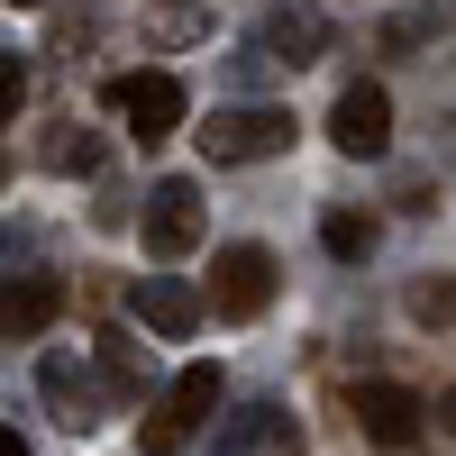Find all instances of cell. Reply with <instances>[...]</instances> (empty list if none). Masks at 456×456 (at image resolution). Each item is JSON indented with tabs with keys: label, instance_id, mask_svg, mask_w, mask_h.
Masks as SVG:
<instances>
[{
	"label": "cell",
	"instance_id": "5bb4252c",
	"mask_svg": "<svg viewBox=\"0 0 456 456\" xmlns=\"http://www.w3.org/2000/svg\"><path fill=\"white\" fill-rule=\"evenodd\" d=\"M46 165H55V174H92V165H101V137H92V128H73V119H64V128L46 137Z\"/></svg>",
	"mask_w": 456,
	"mask_h": 456
},
{
	"label": "cell",
	"instance_id": "ac0fdd59",
	"mask_svg": "<svg viewBox=\"0 0 456 456\" xmlns=\"http://www.w3.org/2000/svg\"><path fill=\"white\" fill-rule=\"evenodd\" d=\"M0 456H28V438H19V429H0Z\"/></svg>",
	"mask_w": 456,
	"mask_h": 456
},
{
	"label": "cell",
	"instance_id": "9c48e42d",
	"mask_svg": "<svg viewBox=\"0 0 456 456\" xmlns=\"http://www.w3.org/2000/svg\"><path fill=\"white\" fill-rule=\"evenodd\" d=\"M219 456H301V420H283L274 402H247L238 420H219Z\"/></svg>",
	"mask_w": 456,
	"mask_h": 456
},
{
	"label": "cell",
	"instance_id": "7c38bea8",
	"mask_svg": "<svg viewBox=\"0 0 456 456\" xmlns=\"http://www.w3.org/2000/svg\"><path fill=\"white\" fill-rule=\"evenodd\" d=\"M64 311V283H46V274H28V283H0V338H37Z\"/></svg>",
	"mask_w": 456,
	"mask_h": 456
},
{
	"label": "cell",
	"instance_id": "52a82bcc",
	"mask_svg": "<svg viewBox=\"0 0 456 456\" xmlns=\"http://www.w3.org/2000/svg\"><path fill=\"white\" fill-rule=\"evenodd\" d=\"M146 256H192L201 247V183H183V174H165L156 192H146Z\"/></svg>",
	"mask_w": 456,
	"mask_h": 456
},
{
	"label": "cell",
	"instance_id": "5b68a950",
	"mask_svg": "<svg viewBox=\"0 0 456 456\" xmlns=\"http://www.w3.org/2000/svg\"><path fill=\"white\" fill-rule=\"evenodd\" d=\"M347 420H356L365 447H411L420 420H429V402L411 393V384H356V393H347Z\"/></svg>",
	"mask_w": 456,
	"mask_h": 456
},
{
	"label": "cell",
	"instance_id": "3957f363",
	"mask_svg": "<svg viewBox=\"0 0 456 456\" xmlns=\"http://www.w3.org/2000/svg\"><path fill=\"white\" fill-rule=\"evenodd\" d=\"M274 283H283L274 247L238 238V247H219V265H210V301H201V311H219V320H265V311H274Z\"/></svg>",
	"mask_w": 456,
	"mask_h": 456
},
{
	"label": "cell",
	"instance_id": "8992f818",
	"mask_svg": "<svg viewBox=\"0 0 456 456\" xmlns=\"http://www.w3.org/2000/svg\"><path fill=\"white\" fill-rule=\"evenodd\" d=\"M329 137H338V156H384L393 146V92L384 83H347L338 92V110H329Z\"/></svg>",
	"mask_w": 456,
	"mask_h": 456
},
{
	"label": "cell",
	"instance_id": "4fadbf2b",
	"mask_svg": "<svg viewBox=\"0 0 456 456\" xmlns=\"http://www.w3.org/2000/svg\"><path fill=\"white\" fill-rule=\"evenodd\" d=\"M101 374H110V393H146V356H137V338L110 329V338H101Z\"/></svg>",
	"mask_w": 456,
	"mask_h": 456
},
{
	"label": "cell",
	"instance_id": "2e32d148",
	"mask_svg": "<svg viewBox=\"0 0 456 456\" xmlns=\"http://www.w3.org/2000/svg\"><path fill=\"white\" fill-rule=\"evenodd\" d=\"M19 101H28V64H19V55H0V128L19 119Z\"/></svg>",
	"mask_w": 456,
	"mask_h": 456
},
{
	"label": "cell",
	"instance_id": "6da1fadb",
	"mask_svg": "<svg viewBox=\"0 0 456 456\" xmlns=\"http://www.w3.org/2000/svg\"><path fill=\"white\" fill-rule=\"evenodd\" d=\"M210 411H219V365H183L174 384H165V402L137 420V447L146 456H183V447L210 429Z\"/></svg>",
	"mask_w": 456,
	"mask_h": 456
},
{
	"label": "cell",
	"instance_id": "9a60e30c",
	"mask_svg": "<svg viewBox=\"0 0 456 456\" xmlns=\"http://www.w3.org/2000/svg\"><path fill=\"white\" fill-rule=\"evenodd\" d=\"M320 238H329V256H347V265H356V256H374V219L329 210V219H320Z\"/></svg>",
	"mask_w": 456,
	"mask_h": 456
},
{
	"label": "cell",
	"instance_id": "ffe728a7",
	"mask_svg": "<svg viewBox=\"0 0 456 456\" xmlns=\"http://www.w3.org/2000/svg\"><path fill=\"white\" fill-rule=\"evenodd\" d=\"M19 10H37V0H19Z\"/></svg>",
	"mask_w": 456,
	"mask_h": 456
},
{
	"label": "cell",
	"instance_id": "e0dca14e",
	"mask_svg": "<svg viewBox=\"0 0 456 456\" xmlns=\"http://www.w3.org/2000/svg\"><path fill=\"white\" fill-rule=\"evenodd\" d=\"M411 311H420L429 329H447V311H456V301H447V283H420V292H411Z\"/></svg>",
	"mask_w": 456,
	"mask_h": 456
},
{
	"label": "cell",
	"instance_id": "d6986e66",
	"mask_svg": "<svg viewBox=\"0 0 456 456\" xmlns=\"http://www.w3.org/2000/svg\"><path fill=\"white\" fill-rule=\"evenodd\" d=\"M0 183H10V156H0Z\"/></svg>",
	"mask_w": 456,
	"mask_h": 456
},
{
	"label": "cell",
	"instance_id": "277c9868",
	"mask_svg": "<svg viewBox=\"0 0 456 456\" xmlns=\"http://www.w3.org/2000/svg\"><path fill=\"white\" fill-rule=\"evenodd\" d=\"M110 110L128 119L137 146H165L183 128V83H174V73H119V83H110Z\"/></svg>",
	"mask_w": 456,
	"mask_h": 456
},
{
	"label": "cell",
	"instance_id": "8fae6325",
	"mask_svg": "<svg viewBox=\"0 0 456 456\" xmlns=\"http://www.w3.org/2000/svg\"><path fill=\"white\" fill-rule=\"evenodd\" d=\"M37 384H46V402L64 411V429H92V420H101V384H92V374L73 365L64 347H55L46 365H37Z\"/></svg>",
	"mask_w": 456,
	"mask_h": 456
},
{
	"label": "cell",
	"instance_id": "ba28073f",
	"mask_svg": "<svg viewBox=\"0 0 456 456\" xmlns=\"http://www.w3.org/2000/svg\"><path fill=\"white\" fill-rule=\"evenodd\" d=\"M265 55H274V64H320L329 55V19L311 10V0H274V10H265Z\"/></svg>",
	"mask_w": 456,
	"mask_h": 456
},
{
	"label": "cell",
	"instance_id": "7a4b0ae2",
	"mask_svg": "<svg viewBox=\"0 0 456 456\" xmlns=\"http://www.w3.org/2000/svg\"><path fill=\"white\" fill-rule=\"evenodd\" d=\"M283 146H292V110H274V101H238V110H210L201 119V156L210 165H265Z\"/></svg>",
	"mask_w": 456,
	"mask_h": 456
},
{
	"label": "cell",
	"instance_id": "30bf717a",
	"mask_svg": "<svg viewBox=\"0 0 456 456\" xmlns=\"http://www.w3.org/2000/svg\"><path fill=\"white\" fill-rule=\"evenodd\" d=\"M137 320L156 329V338H192V329H201V292L174 283V274H146V283H137Z\"/></svg>",
	"mask_w": 456,
	"mask_h": 456
}]
</instances>
